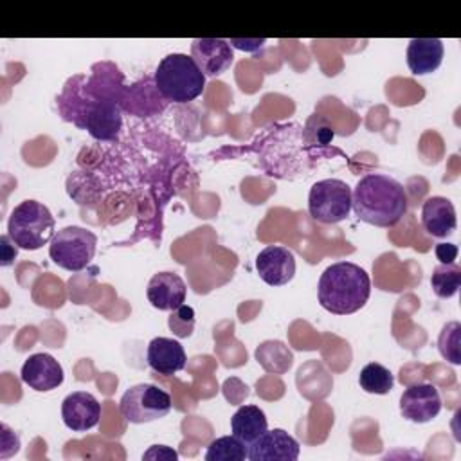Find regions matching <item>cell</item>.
Here are the masks:
<instances>
[{
    "label": "cell",
    "mask_w": 461,
    "mask_h": 461,
    "mask_svg": "<svg viewBox=\"0 0 461 461\" xmlns=\"http://www.w3.org/2000/svg\"><path fill=\"white\" fill-rule=\"evenodd\" d=\"M351 209L369 225L393 227L407 212V193L393 176L367 173L353 189Z\"/></svg>",
    "instance_id": "obj_1"
},
{
    "label": "cell",
    "mask_w": 461,
    "mask_h": 461,
    "mask_svg": "<svg viewBox=\"0 0 461 461\" xmlns=\"http://www.w3.org/2000/svg\"><path fill=\"white\" fill-rule=\"evenodd\" d=\"M371 295L369 274L351 261H339L321 274L317 297L321 306L333 315H349L366 306Z\"/></svg>",
    "instance_id": "obj_2"
},
{
    "label": "cell",
    "mask_w": 461,
    "mask_h": 461,
    "mask_svg": "<svg viewBox=\"0 0 461 461\" xmlns=\"http://www.w3.org/2000/svg\"><path fill=\"white\" fill-rule=\"evenodd\" d=\"M259 166L276 178H299L310 175L315 158L304 146L303 126L290 122L276 128L261 144Z\"/></svg>",
    "instance_id": "obj_3"
},
{
    "label": "cell",
    "mask_w": 461,
    "mask_h": 461,
    "mask_svg": "<svg viewBox=\"0 0 461 461\" xmlns=\"http://www.w3.org/2000/svg\"><path fill=\"white\" fill-rule=\"evenodd\" d=\"M153 85L166 101L187 103L203 92L205 76L191 56L173 52L160 59Z\"/></svg>",
    "instance_id": "obj_4"
},
{
    "label": "cell",
    "mask_w": 461,
    "mask_h": 461,
    "mask_svg": "<svg viewBox=\"0 0 461 461\" xmlns=\"http://www.w3.org/2000/svg\"><path fill=\"white\" fill-rule=\"evenodd\" d=\"M56 230V220L47 205L36 200L20 202L9 214L7 234L25 250H38L47 245Z\"/></svg>",
    "instance_id": "obj_5"
},
{
    "label": "cell",
    "mask_w": 461,
    "mask_h": 461,
    "mask_svg": "<svg viewBox=\"0 0 461 461\" xmlns=\"http://www.w3.org/2000/svg\"><path fill=\"white\" fill-rule=\"evenodd\" d=\"M95 249L97 236L92 230L68 225L58 230L50 240L49 256L58 267L68 272H79L92 263Z\"/></svg>",
    "instance_id": "obj_6"
},
{
    "label": "cell",
    "mask_w": 461,
    "mask_h": 461,
    "mask_svg": "<svg viewBox=\"0 0 461 461\" xmlns=\"http://www.w3.org/2000/svg\"><path fill=\"white\" fill-rule=\"evenodd\" d=\"M351 187L339 178H324L310 187L308 212L319 223H339L351 211Z\"/></svg>",
    "instance_id": "obj_7"
},
{
    "label": "cell",
    "mask_w": 461,
    "mask_h": 461,
    "mask_svg": "<svg viewBox=\"0 0 461 461\" xmlns=\"http://www.w3.org/2000/svg\"><path fill=\"white\" fill-rule=\"evenodd\" d=\"M119 411L130 423H149L169 414L171 396L155 384H137L124 391Z\"/></svg>",
    "instance_id": "obj_8"
},
{
    "label": "cell",
    "mask_w": 461,
    "mask_h": 461,
    "mask_svg": "<svg viewBox=\"0 0 461 461\" xmlns=\"http://www.w3.org/2000/svg\"><path fill=\"white\" fill-rule=\"evenodd\" d=\"M441 411V396L436 385L427 382L411 384L400 396V414L412 423H427Z\"/></svg>",
    "instance_id": "obj_9"
},
{
    "label": "cell",
    "mask_w": 461,
    "mask_h": 461,
    "mask_svg": "<svg viewBox=\"0 0 461 461\" xmlns=\"http://www.w3.org/2000/svg\"><path fill=\"white\" fill-rule=\"evenodd\" d=\"M299 450L301 447L294 436L283 429H272L247 447V457L250 461H295Z\"/></svg>",
    "instance_id": "obj_10"
},
{
    "label": "cell",
    "mask_w": 461,
    "mask_h": 461,
    "mask_svg": "<svg viewBox=\"0 0 461 461\" xmlns=\"http://www.w3.org/2000/svg\"><path fill=\"white\" fill-rule=\"evenodd\" d=\"M191 58L200 67L203 76L214 77L230 68L234 61V52L229 40L196 38L191 41Z\"/></svg>",
    "instance_id": "obj_11"
},
{
    "label": "cell",
    "mask_w": 461,
    "mask_h": 461,
    "mask_svg": "<svg viewBox=\"0 0 461 461\" xmlns=\"http://www.w3.org/2000/svg\"><path fill=\"white\" fill-rule=\"evenodd\" d=\"M121 126H122L121 106L115 101L95 99V97L88 104L83 115V124H81V128H85L97 140L117 139Z\"/></svg>",
    "instance_id": "obj_12"
},
{
    "label": "cell",
    "mask_w": 461,
    "mask_h": 461,
    "mask_svg": "<svg viewBox=\"0 0 461 461\" xmlns=\"http://www.w3.org/2000/svg\"><path fill=\"white\" fill-rule=\"evenodd\" d=\"M256 270L268 286L288 285L295 276V256L286 247L268 245L258 254Z\"/></svg>",
    "instance_id": "obj_13"
},
{
    "label": "cell",
    "mask_w": 461,
    "mask_h": 461,
    "mask_svg": "<svg viewBox=\"0 0 461 461\" xmlns=\"http://www.w3.org/2000/svg\"><path fill=\"white\" fill-rule=\"evenodd\" d=\"M20 378L31 389L38 393H47L58 389L63 384L65 373L61 364L52 355L34 353L23 362Z\"/></svg>",
    "instance_id": "obj_14"
},
{
    "label": "cell",
    "mask_w": 461,
    "mask_h": 461,
    "mask_svg": "<svg viewBox=\"0 0 461 461\" xmlns=\"http://www.w3.org/2000/svg\"><path fill=\"white\" fill-rule=\"evenodd\" d=\"M61 418L65 427L74 432L90 430L101 418V403L86 391H74L61 402Z\"/></svg>",
    "instance_id": "obj_15"
},
{
    "label": "cell",
    "mask_w": 461,
    "mask_h": 461,
    "mask_svg": "<svg viewBox=\"0 0 461 461\" xmlns=\"http://www.w3.org/2000/svg\"><path fill=\"white\" fill-rule=\"evenodd\" d=\"M187 286L184 279L175 272L155 274L146 288L148 301L153 308L162 312H173L185 303Z\"/></svg>",
    "instance_id": "obj_16"
},
{
    "label": "cell",
    "mask_w": 461,
    "mask_h": 461,
    "mask_svg": "<svg viewBox=\"0 0 461 461\" xmlns=\"http://www.w3.org/2000/svg\"><path fill=\"white\" fill-rule=\"evenodd\" d=\"M421 225L432 238H447L457 227L454 203L447 196H429L421 205Z\"/></svg>",
    "instance_id": "obj_17"
},
{
    "label": "cell",
    "mask_w": 461,
    "mask_h": 461,
    "mask_svg": "<svg viewBox=\"0 0 461 461\" xmlns=\"http://www.w3.org/2000/svg\"><path fill=\"white\" fill-rule=\"evenodd\" d=\"M148 364L158 375H175L185 367V351L184 346L167 337H155L148 344Z\"/></svg>",
    "instance_id": "obj_18"
},
{
    "label": "cell",
    "mask_w": 461,
    "mask_h": 461,
    "mask_svg": "<svg viewBox=\"0 0 461 461\" xmlns=\"http://www.w3.org/2000/svg\"><path fill=\"white\" fill-rule=\"evenodd\" d=\"M445 47L439 38H412L407 45V67L414 76L434 72L443 61Z\"/></svg>",
    "instance_id": "obj_19"
},
{
    "label": "cell",
    "mask_w": 461,
    "mask_h": 461,
    "mask_svg": "<svg viewBox=\"0 0 461 461\" xmlns=\"http://www.w3.org/2000/svg\"><path fill=\"white\" fill-rule=\"evenodd\" d=\"M230 430L232 436L249 447L268 430V421L258 405H241L230 418Z\"/></svg>",
    "instance_id": "obj_20"
},
{
    "label": "cell",
    "mask_w": 461,
    "mask_h": 461,
    "mask_svg": "<svg viewBox=\"0 0 461 461\" xmlns=\"http://www.w3.org/2000/svg\"><path fill=\"white\" fill-rule=\"evenodd\" d=\"M333 126L319 113H312L303 126V140L313 158H326L330 153V142L333 140Z\"/></svg>",
    "instance_id": "obj_21"
},
{
    "label": "cell",
    "mask_w": 461,
    "mask_h": 461,
    "mask_svg": "<svg viewBox=\"0 0 461 461\" xmlns=\"http://www.w3.org/2000/svg\"><path fill=\"white\" fill-rule=\"evenodd\" d=\"M358 384L369 394H387L394 385V376L385 366L369 362L360 369Z\"/></svg>",
    "instance_id": "obj_22"
},
{
    "label": "cell",
    "mask_w": 461,
    "mask_h": 461,
    "mask_svg": "<svg viewBox=\"0 0 461 461\" xmlns=\"http://www.w3.org/2000/svg\"><path fill=\"white\" fill-rule=\"evenodd\" d=\"M430 286L432 292L441 297L448 299L457 294L461 286V268L456 263H439L434 267L430 276Z\"/></svg>",
    "instance_id": "obj_23"
},
{
    "label": "cell",
    "mask_w": 461,
    "mask_h": 461,
    "mask_svg": "<svg viewBox=\"0 0 461 461\" xmlns=\"http://www.w3.org/2000/svg\"><path fill=\"white\" fill-rule=\"evenodd\" d=\"M247 457V445L236 436H221L209 443L205 461H243Z\"/></svg>",
    "instance_id": "obj_24"
},
{
    "label": "cell",
    "mask_w": 461,
    "mask_h": 461,
    "mask_svg": "<svg viewBox=\"0 0 461 461\" xmlns=\"http://www.w3.org/2000/svg\"><path fill=\"white\" fill-rule=\"evenodd\" d=\"M461 324L457 321L447 322L438 337V349L450 364H461Z\"/></svg>",
    "instance_id": "obj_25"
},
{
    "label": "cell",
    "mask_w": 461,
    "mask_h": 461,
    "mask_svg": "<svg viewBox=\"0 0 461 461\" xmlns=\"http://www.w3.org/2000/svg\"><path fill=\"white\" fill-rule=\"evenodd\" d=\"M167 324H169V330L173 331L175 337L187 339L189 335H193V330H194V310L191 306H185V304L178 306L169 315Z\"/></svg>",
    "instance_id": "obj_26"
},
{
    "label": "cell",
    "mask_w": 461,
    "mask_h": 461,
    "mask_svg": "<svg viewBox=\"0 0 461 461\" xmlns=\"http://www.w3.org/2000/svg\"><path fill=\"white\" fill-rule=\"evenodd\" d=\"M18 245L11 240L9 234L0 236V265L2 267H9L14 263L16 256H18Z\"/></svg>",
    "instance_id": "obj_27"
},
{
    "label": "cell",
    "mask_w": 461,
    "mask_h": 461,
    "mask_svg": "<svg viewBox=\"0 0 461 461\" xmlns=\"http://www.w3.org/2000/svg\"><path fill=\"white\" fill-rule=\"evenodd\" d=\"M178 457L176 450H173L167 445H151L144 454L142 459H164V461H175Z\"/></svg>",
    "instance_id": "obj_28"
},
{
    "label": "cell",
    "mask_w": 461,
    "mask_h": 461,
    "mask_svg": "<svg viewBox=\"0 0 461 461\" xmlns=\"http://www.w3.org/2000/svg\"><path fill=\"white\" fill-rule=\"evenodd\" d=\"M434 252L439 263H454V259L457 258V247L454 243H438Z\"/></svg>",
    "instance_id": "obj_29"
},
{
    "label": "cell",
    "mask_w": 461,
    "mask_h": 461,
    "mask_svg": "<svg viewBox=\"0 0 461 461\" xmlns=\"http://www.w3.org/2000/svg\"><path fill=\"white\" fill-rule=\"evenodd\" d=\"M229 43H230V47H236V49H241V50H258V49H261L263 47V43H265V40L261 38H256V40H236V38H232V40H229Z\"/></svg>",
    "instance_id": "obj_30"
}]
</instances>
